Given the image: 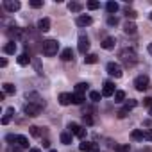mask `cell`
<instances>
[{
	"instance_id": "cell-12",
	"label": "cell",
	"mask_w": 152,
	"mask_h": 152,
	"mask_svg": "<svg viewBox=\"0 0 152 152\" xmlns=\"http://www.w3.org/2000/svg\"><path fill=\"white\" fill-rule=\"evenodd\" d=\"M7 34H9V38H15V39H22L23 38V31L18 29V27H15V25L7 31Z\"/></svg>"
},
{
	"instance_id": "cell-44",
	"label": "cell",
	"mask_w": 152,
	"mask_h": 152,
	"mask_svg": "<svg viewBox=\"0 0 152 152\" xmlns=\"http://www.w3.org/2000/svg\"><path fill=\"white\" fill-rule=\"evenodd\" d=\"M20 148H22V147H15V148H11V150H9V152H22V150H20Z\"/></svg>"
},
{
	"instance_id": "cell-8",
	"label": "cell",
	"mask_w": 152,
	"mask_h": 152,
	"mask_svg": "<svg viewBox=\"0 0 152 152\" xmlns=\"http://www.w3.org/2000/svg\"><path fill=\"white\" fill-rule=\"evenodd\" d=\"M22 7V4L18 2V0H4V9L9 11V13H15Z\"/></svg>"
},
{
	"instance_id": "cell-41",
	"label": "cell",
	"mask_w": 152,
	"mask_h": 152,
	"mask_svg": "<svg viewBox=\"0 0 152 152\" xmlns=\"http://www.w3.org/2000/svg\"><path fill=\"white\" fill-rule=\"evenodd\" d=\"M143 140L152 141V131H143Z\"/></svg>"
},
{
	"instance_id": "cell-35",
	"label": "cell",
	"mask_w": 152,
	"mask_h": 152,
	"mask_svg": "<svg viewBox=\"0 0 152 152\" xmlns=\"http://www.w3.org/2000/svg\"><path fill=\"white\" fill-rule=\"evenodd\" d=\"M100 97H102V95H100L99 91H90V100H93V102H99V100H100Z\"/></svg>"
},
{
	"instance_id": "cell-43",
	"label": "cell",
	"mask_w": 152,
	"mask_h": 152,
	"mask_svg": "<svg viewBox=\"0 0 152 152\" xmlns=\"http://www.w3.org/2000/svg\"><path fill=\"white\" fill-rule=\"evenodd\" d=\"M43 147L48 148V147H50V141H48V140H43Z\"/></svg>"
},
{
	"instance_id": "cell-20",
	"label": "cell",
	"mask_w": 152,
	"mask_h": 152,
	"mask_svg": "<svg viewBox=\"0 0 152 152\" xmlns=\"http://www.w3.org/2000/svg\"><path fill=\"white\" fill-rule=\"evenodd\" d=\"M2 88H4V93H6V95H15V91H16V88H15L11 83H4Z\"/></svg>"
},
{
	"instance_id": "cell-28",
	"label": "cell",
	"mask_w": 152,
	"mask_h": 152,
	"mask_svg": "<svg viewBox=\"0 0 152 152\" xmlns=\"http://www.w3.org/2000/svg\"><path fill=\"white\" fill-rule=\"evenodd\" d=\"M88 90V83H79L75 84V93H84Z\"/></svg>"
},
{
	"instance_id": "cell-39",
	"label": "cell",
	"mask_w": 152,
	"mask_h": 152,
	"mask_svg": "<svg viewBox=\"0 0 152 152\" xmlns=\"http://www.w3.org/2000/svg\"><path fill=\"white\" fill-rule=\"evenodd\" d=\"M83 124H86V125H93V118H91L90 115H83Z\"/></svg>"
},
{
	"instance_id": "cell-24",
	"label": "cell",
	"mask_w": 152,
	"mask_h": 152,
	"mask_svg": "<svg viewBox=\"0 0 152 152\" xmlns=\"http://www.w3.org/2000/svg\"><path fill=\"white\" fill-rule=\"evenodd\" d=\"M72 99H73V104L81 106V104L84 102V93H73V95H72Z\"/></svg>"
},
{
	"instance_id": "cell-3",
	"label": "cell",
	"mask_w": 152,
	"mask_h": 152,
	"mask_svg": "<svg viewBox=\"0 0 152 152\" xmlns=\"http://www.w3.org/2000/svg\"><path fill=\"white\" fill-rule=\"evenodd\" d=\"M43 107H45V106H41V104H31V102H27V104L23 106V113H25L27 116H38Z\"/></svg>"
},
{
	"instance_id": "cell-29",
	"label": "cell",
	"mask_w": 152,
	"mask_h": 152,
	"mask_svg": "<svg viewBox=\"0 0 152 152\" xmlns=\"http://www.w3.org/2000/svg\"><path fill=\"white\" fill-rule=\"evenodd\" d=\"M29 132H31V136H34V138H39V136H41L39 127H36V125H31V127H29Z\"/></svg>"
},
{
	"instance_id": "cell-11",
	"label": "cell",
	"mask_w": 152,
	"mask_h": 152,
	"mask_svg": "<svg viewBox=\"0 0 152 152\" xmlns=\"http://www.w3.org/2000/svg\"><path fill=\"white\" fill-rule=\"evenodd\" d=\"M75 23H77L79 27H88V25H91V23H93V20H91V16L83 15V16H79L77 20H75Z\"/></svg>"
},
{
	"instance_id": "cell-26",
	"label": "cell",
	"mask_w": 152,
	"mask_h": 152,
	"mask_svg": "<svg viewBox=\"0 0 152 152\" xmlns=\"http://www.w3.org/2000/svg\"><path fill=\"white\" fill-rule=\"evenodd\" d=\"M31 63V57L27 56V54H20L18 56V64H22V66H27Z\"/></svg>"
},
{
	"instance_id": "cell-49",
	"label": "cell",
	"mask_w": 152,
	"mask_h": 152,
	"mask_svg": "<svg viewBox=\"0 0 152 152\" xmlns=\"http://www.w3.org/2000/svg\"><path fill=\"white\" fill-rule=\"evenodd\" d=\"M48 152H57V150H48Z\"/></svg>"
},
{
	"instance_id": "cell-23",
	"label": "cell",
	"mask_w": 152,
	"mask_h": 152,
	"mask_svg": "<svg viewBox=\"0 0 152 152\" xmlns=\"http://www.w3.org/2000/svg\"><path fill=\"white\" fill-rule=\"evenodd\" d=\"M68 9L73 11V13H79V11H83V4H79V2H70L68 4Z\"/></svg>"
},
{
	"instance_id": "cell-1",
	"label": "cell",
	"mask_w": 152,
	"mask_h": 152,
	"mask_svg": "<svg viewBox=\"0 0 152 152\" xmlns=\"http://www.w3.org/2000/svg\"><path fill=\"white\" fill-rule=\"evenodd\" d=\"M118 57L122 59V63H124L125 66H134V64L138 63V56H136V52L131 50V48H124Z\"/></svg>"
},
{
	"instance_id": "cell-40",
	"label": "cell",
	"mask_w": 152,
	"mask_h": 152,
	"mask_svg": "<svg viewBox=\"0 0 152 152\" xmlns=\"http://www.w3.org/2000/svg\"><path fill=\"white\" fill-rule=\"evenodd\" d=\"M127 115H129V111H127V109H125V107H124V109H120V111H118V113H116V116H118V118H125V116H127Z\"/></svg>"
},
{
	"instance_id": "cell-37",
	"label": "cell",
	"mask_w": 152,
	"mask_h": 152,
	"mask_svg": "<svg viewBox=\"0 0 152 152\" xmlns=\"http://www.w3.org/2000/svg\"><path fill=\"white\" fill-rule=\"evenodd\" d=\"M125 16H127V18H131V20H134V18L138 16V13H136L134 9H125Z\"/></svg>"
},
{
	"instance_id": "cell-34",
	"label": "cell",
	"mask_w": 152,
	"mask_h": 152,
	"mask_svg": "<svg viewBox=\"0 0 152 152\" xmlns=\"http://www.w3.org/2000/svg\"><path fill=\"white\" fill-rule=\"evenodd\" d=\"M107 25H109V27L118 25V18H116V16H113V15H111V16H107Z\"/></svg>"
},
{
	"instance_id": "cell-15",
	"label": "cell",
	"mask_w": 152,
	"mask_h": 152,
	"mask_svg": "<svg viewBox=\"0 0 152 152\" xmlns=\"http://www.w3.org/2000/svg\"><path fill=\"white\" fill-rule=\"evenodd\" d=\"M136 29H138V27L134 25V22H127V23L124 25V32L129 34V36H134V34H136Z\"/></svg>"
},
{
	"instance_id": "cell-32",
	"label": "cell",
	"mask_w": 152,
	"mask_h": 152,
	"mask_svg": "<svg viewBox=\"0 0 152 152\" xmlns=\"http://www.w3.org/2000/svg\"><path fill=\"white\" fill-rule=\"evenodd\" d=\"M86 7H88L90 11H95V9H99V7H100V4H99V2H95V0H90V2L86 4Z\"/></svg>"
},
{
	"instance_id": "cell-22",
	"label": "cell",
	"mask_w": 152,
	"mask_h": 152,
	"mask_svg": "<svg viewBox=\"0 0 152 152\" xmlns=\"http://www.w3.org/2000/svg\"><path fill=\"white\" fill-rule=\"evenodd\" d=\"M15 115V107H7V113H6V116L2 118V124L4 125H7L9 122H11V116Z\"/></svg>"
},
{
	"instance_id": "cell-42",
	"label": "cell",
	"mask_w": 152,
	"mask_h": 152,
	"mask_svg": "<svg viewBox=\"0 0 152 152\" xmlns=\"http://www.w3.org/2000/svg\"><path fill=\"white\" fill-rule=\"evenodd\" d=\"M143 106L150 107V106H152V97H145V99H143Z\"/></svg>"
},
{
	"instance_id": "cell-17",
	"label": "cell",
	"mask_w": 152,
	"mask_h": 152,
	"mask_svg": "<svg viewBox=\"0 0 152 152\" xmlns=\"http://www.w3.org/2000/svg\"><path fill=\"white\" fill-rule=\"evenodd\" d=\"M100 45H102V48H106V50H111V48L115 47V38H111V36H109V38H106V39H104Z\"/></svg>"
},
{
	"instance_id": "cell-2",
	"label": "cell",
	"mask_w": 152,
	"mask_h": 152,
	"mask_svg": "<svg viewBox=\"0 0 152 152\" xmlns=\"http://www.w3.org/2000/svg\"><path fill=\"white\" fill-rule=\"evenodd\" d=\"M41 48H43V54H45V56L52 57V56L57 54V50H59V43H57V39H47V41H43Z\"/></svg>"
},
{
	"instance_id": "cell-27",
	"label": "cell",
	"mask_w": 152,
	"mask_h": 152,
	"mask_svg": "<svg viewBox=\"0 0 152 152\" xmlns=\"http://www.w3.org/2000/svg\"><path fill=\"white\" fill-rule=\"evenodd\" d=\"M131 138L136 140V141H141V140H143V131H140V129L132 131V132H131Z\"/></svg>"
},
{
	"instance_id": "cell-9",
	"label": "cell",
	"mask_w": 152,
	"mask_h": 152,
	"mask_svg": "<svg viewBox=\"0 0 152 152\" xmlns=\"http://www.w3.org/2000/svg\"><path fill=\"white\" fill-rule=\"evenodd\" d=\"M77 48H79V52H81V54H86V52L90 50V39H88L84 34H81V36H79V45H77Z\"/></svg>"
},
{
	"instance_id": "cell-46",
	"label": "cell",
	"mask_w": 152,
	"mask_h": 152,
	"mask_svg": "<svg viewBox=\"0 0 152 152\" xmlns=\"http://www.w3.org/2000/svg\"><path fill=\"white\" fill-rule=\"evenodd\" d=\"M148 52L152 54V43H148Z\"/></svg>"
},
{
	"instance_id": "cell-13",
	"label": "cell",
	"mask_w": 152,
	"mask_h": 152,
	"mask_svg": "<svg viewBox=\"0 0 152 152\" xmlns=\"http://www.w3.org/2000/svg\"><path fill=\"white\" fill-rule=\"evenodd\" d=\"M38 31H39V32L50 31V20H48V18H41V20L38 22Z\"/></svg>"
},
{
	"instance_id": "cell-7",
	"label": "cell",
	"mask_w": 152,
	"mask_h": 152,
	"mask_svg": "<svg viewBox=\"0 0 152 152\" xmlns=\"http://www.w3.org/2000/svg\"><path fill=\"white\" fill-rule=\"evenodd\" d=\"M79 150H83V152H100L99 143H91V141H83L79 145Z\"/></svg>"
},
{
	"instance_id": "cell-25",
	"label": "cell",
	"mask_w": 152,
	"mask_h": 152,
	"mask_svg": "<svg viewBox=\"0 0 152 152\" xmlns=\"http://www.w3.org/2000/svg\"><path fill=\"white\" fill-rule=\"evenodd\" d=\"M106 11H107L109 15L116 13V11H118V4H116V2H107V4H106Z\"/></svg>"
},
{
	"instance_id": "cell-10",
	"label": "cell",
	"mask_w": 152,
	"mask_h": 152,
	"mask_svg": "<svg viewBox=\"0 0 152 152\" xmlns=\"http://www.w3.org/2000/svg\"><path fill=\"white\" fill-rule=\"evenodd\" d=\"M116 91H115V84L111 81H106L104 86H102V97H113Z\"/></svg>"
},
{
	"instance_id": "cell-21",
	"label": "cell",
	"mask_w": 152,
	"mask_h": 152,
	"mask_svg": "<svg viewBox=\"0 0 152 152\" xmlns=\"http://www.w3.org/2000/svg\"><path fill=\"white\" fill-rule=\"evenodd\" d=\"M99 61V56L97 54H86V57H84V63L86 64H95Z\"/></svg>"
},
{
	"instance_id": "cell-6",
	"label": "cell",
	"mask_w": 152,
	"mask_h": 152,
	"mask_svg": "<svg viewBox=\"0 0 152 152\" xmlns=\"http://www.w3.org/2000/svg\"><path fill=\"white\" fill-rule=\"evenodd\" d=\"M68 129H70V134H73V136H77V138H84L86 136V129H83L79 124H75V122H72V124H68Z\"/></svg>"
},
{
	"instance_id": "cell-30",
	"label": "cell",
	"mask_w": 152,
	"mask_h": 152,
	"mask_svg": "<svg viewBox=\"0 0 152 152\" xmlns=\"http://www.w3.org/2000/svg\"><path fill=\"white\" fill-rule=\"evenodd\" d=\"M61 143L70 145V143H72V134H70V132H63V134H61Z\"/></svg>"
},
{
	"instance_id": "cell-47",
	"label": "cell",
	"mask_w": 152,
	"mask_h": 152,
	"mask_svg": "<svg viewBox=\"0 0 152 152\" xmlns=\"http://www.w3.org/2000/svg\"><path fill=\"white\" fill-rule=\"evenodd\" d=\"M148 115H150V116H152V107H150V111H148Z\"/></svg>"
},
{
	"instance_id": "cell-38",
	"label": "cell",
	"mask_w": 152,
	"mask_h": 152,
	"mask_svg": "<svg viewBox=\"0 0 152 152\" xmlns=\"http://www.w3.org/2000/svg\"><path fill=\"white\" fill-rule=\"evenodd\" d=\"M31 7H34V9H39L41 6H43V2H41V0H31Z\"/></svg>"
},
{
	"instance_id": "cell-5",
	"label": "cell",
	"mask_w": 152,
	"mask_h": 152,
	"mask_svg": "<svg viewBox=\"0 0 152 152\" xmlns=\"http://www.w3.org/2000/svg\"><path fill=\"white\" fill-rule=\"evenodd\" d=\"M148 77L147 75H138V77L134 79V88L138 90V91H145V90H148Z\"/></svg>"
},
{
	"instance_id": "cell-14",
	"label": "cell",
	"mask_w": 152,
	"mask_h": 152,
	"mask_svg": "<svg viewBox=\"0 0 152 152\" xmlns=\"http://www.w3.org/2000/svg\"><path fill=\"white\" fill-rule=\"evenodd\" d=\"M59 104H61V106H68V104H73L72 93H61V95H59Z\"/></svg>"
},
{
	"instance_id": "cell-48",
	"label": "cell",
	"mask_w": 152,
	"mask_h": 152,
	"mask_svg": "<svg viewBox=\"0 0 152 152\" xmlns=\"http://www.w3.org/2000/svg\"><path fill=\"white\" fill-rule=\"evenodd\" d=\"M148 18H150V22H152V13H150V15H148Z\"/></svg>"
},
{
	"instance_id": "cell-45",
	"label": "cell",
	"mask_w": 152,
	"mask_h": 152,
	"mask_svg": "<svg viewBox=\"0 0 152 152\" xmlns=\"http://www.w3.org/2000/svg\"><path fill=\"white\" fill-rule=\"evenodd\" d=\"M29 152H41V150H39V148H31Z\"/></svg>"
},
{
	"instance_id": "cell-31",
	"label": "cell",
	"mask_w": 152,
	"mask_h": 152,
	"mask_svg": "<svg viewBox=\"0 0 152 152\" xmlns=\"http://www.w3.org/2000/svg\"><path fill=\"white\" fill-rule=\"evenodd\" d=\"M125 100V93L122 91V90H118L116 93H115V102H124Z\"/></svg>"
},
{
	"instance_id": "cell-19",
	"label": "cell",
	"mask_w": 152,
	"mask_h": 152,
	"mask_svg": "<svg viewBox=\"0 0 152 152\" xmlns=\"http://www.w3.org/2000/svg\"><path fill=\"white\" fill-rule=\"evenodd\" d=\"M61 59H63V61H72V59H73V52H72V48H64V50L61 52Z\"/></svg>"
},
{
	"instance_id": "cell-36",
	"label": "cell",
	"mask_w": 152,
	"mask_h": 152,
	"mask_svg": "<svg viewBox=\"0 0 152 152\" xmlns=\"http://www.w3.org/2000/svg\"><path fill=\"white\" fill-rule=\"evenodd\" d=\"M136 106H138V102H136L134 99H129V100L125 102V109H127V111H129V109H132V107H136Z\"/></svg>"
},
{
	"instance_id": "cell-16",
	"label": "cell",
	"mask_w": 152,
	"mask_h": 152,
	"mask_svg": "<svg viewBox=\"0 0 152 152\" xmlns=\"http://www.w3.org/2000/svg\"><path fill=\"white\" fill-rule=\"evenodd\" d=\"M18 147H22V148H27L29 147V140H27V136H22V134H16V141H15Z\"/></svg>"
},
{
	"instance_id": "cell-33",
	"label": "cell",
	"mask_w": 152,
	"mask_h": 152,
	"mask_svg": "<svg viewBox=\"0 0 152 152\" xmlns=\"http://www.w3.org/2000/svg\"><path fill=\"white\" fill-rule=\"evenodd\" d=\"M131 147L129 145H115V152H129Z\"/></svg>"
},
{
	"instance_id": "cell-4",
	"label": "cell",
	"mask_w": 152,
	"mask_h": 152,
	"mask_svg": "<svg viewBox=\"0 0 152 152\" xmlns=\"http://www.w3.org/2000/svg\"><path fill=\"white\" fill-rule=\"evenodd\" d=\"M107 73L111 75V77H115V79H120L122 75H124V72H122V66L118 64V63H107Z\"/></svg>"
},
{
	"instance_id": "cell-18",
	"label": "cell",
	"mask_w": 152,
	"mask_h": 152,
	"mask_svg": "<svg viewBox=\"0 0 152 152\" xmlns=\"http://www.w3.org/2000/svg\"><path fill=\"white\" fill-rule=\"evenodd\" d=\"M4 52H6V54H15V52H16V43H15V41L6 43V45H4Z\"/></svg>"
}]
</instances>
